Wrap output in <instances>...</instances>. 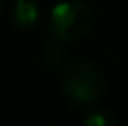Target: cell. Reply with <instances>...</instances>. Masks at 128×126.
Returning <instances> with one entry per match:
<instances>
[{"instance_id":"cell-1","label":"cell","mask_w":128,"mask_h":126,"mask_svg":"<svg viewBox=\"0 0 128 126\" xmlns=\"http://www.w3.org/2000/svg\"><path fill=\"white\" fill-rule=\"evenodd\" d=\"M95 13L86 0H61L50 11L48 32L60 43H74L93 28Z\"/></svg>"},{"instance_id":"cell-2","label":"cell","mask_w":128,"mask_h":126,"mask_svg":"<svg viewBox=\"0 0 128 126\" xmlns=\"http://www.w3.org/2000/svg\"><path fill=\"white\" fill-rule=\"evenodd\" d=\"M61 91L74 106H87L104 95V78L95 63L87 59L69 61L61 71Z\"/></svg>"},{"instance_id":"cell-3","label":"cell","mask_w":128,"mask_h":126,"mask_svg":"<svg viewBox=\"0 0 128 126\" xmlns=\"http://www.w3.org/2000/svg\"><path fill=\"white\" fill-rule=\"evenodd\" d=\"M39 20V6L34 0H15L11 7V22L19 30H32Z\"/></svg>"},{"instance_id":"cell-4","label":"cell","mask_w":128,"mask_h":126,"mask_svg":"<svg viewBox=\"0 0 128 126\" xmlns=\"http://www.w3.org/2000/svg\"><path fill=\"white\" fill-rule=\"evenodd\" d=\"M84 124L86 126H115L117 119L113 117L112 111L104 110V108H98V110H89L86 115H84Z\"/></svg>"},{"instance_id":"cell-5","label":"cell","mask_w":128,"mask_h":126,"mask_svg":"<svg viewBox=\"0 0 128 126\" xmlns=\"http://www.w3.org/2000/svg\"><path fill=\"white\" fill-rule=\"evenodd\" d=\"M43 58H45L46 67L54 69V71H63V69L69 65V59L65 58L63 50H61L60 46H46Z\"/></svg>"},{"instance_id":"cell-6","label":"cell","mask_w":128,"mask_h":126,"mask_svg":"<svg viewBox=\"0 0 128 126\" xmlns=\"http://www.w3.org/2000/svg\"><path fill=\"white\" fill-rule=\"evenodd\" d=\"M2 7H4V2L0 0V13H2Z\"/></svg>"}]
</instances>
